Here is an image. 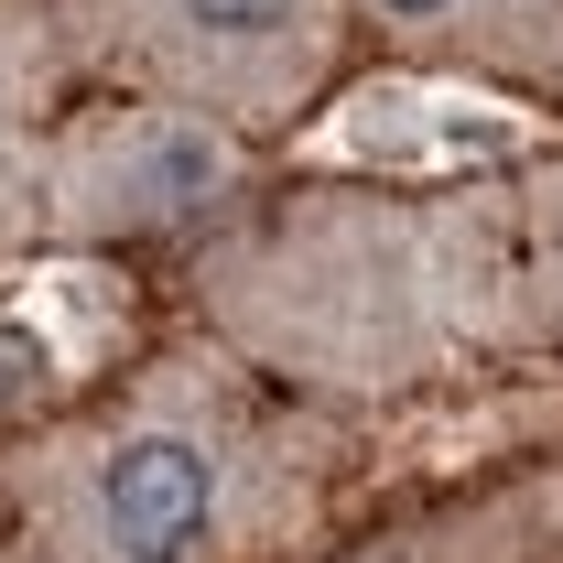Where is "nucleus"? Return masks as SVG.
Returning <instances> with one entry per match:
<instances>
[{"label": "nucleus", "instance_id": "5", "mask_svg": "<svg viewBox=\"0 0 563 563\" xmlns=\"http://www.w3.org/2000/svg\"><path fill=\"white\" fill-rule=\"evenodd\" d=\"M542 131L531 109H509V98H466V87H368L347 98L314 152H347L368 174H477V163H509L520 141Z\"/></svg>", "mask_w": 563, "mask_h": 563}, {"label": "nucleus", "instance_id": "9", "mask_svg": "<svg viewBox=\"0 0 563 563\" xmlns=\"http://www.w3.org/2000/svg\"><path fill=\"white\" fill-rule=\"evenodd\" d=\"M368 22H379L390 44H412V55H455V22H466V0H368Z\"/></svg>", "mask_w": 563, "mask_h": 563}, {"label": "nucleus", "instance_id": "3", "mask_svg": "<svg viewBox=\"0 0 563 563\" xmlns=\"http://www.w3.org/2000/svg\"><path fill=\"white\" fill-rule=\"evenodd\" d=\"M55 44L76 76L174 98L228 131H272L336 76L347 0H55Z\"/></svg>", "mask_w": 563, "mask_h": 563}, {"label": "nucleus", "instance_id": "7", "mask_svg": "<svg viewBox=\"0 0 563 563\" xmlns=\"http://www.w3.org/2000/svg\"><path fill=\"white\" fill-rule=\"evenodd\" d=\"M455 55H466V66H498V76L563 66V0H466Z\"/></svg>", "mask_w": 563, "mask_h": 563}, {"label": "nucleus", "instance_id": "1", "mask_svg": "<svg viewBox=\"0 0 563 563\" xmlns=\"http://www.w3.org/2000/svg\"><path fill=\"white\" fill-rule=\"evenodd\" d=\"M292 488V444L228 357H163L0 477V563H228Z\"/></svg>", "mask_w": 563, "mask_h": 563}, {"label": "nucleus", "instance_id": "6", "mask_svg": "<svg viewBox=\"0 0 563 563\" xmlns=\"http://www.w3.org/2000/svg\"><path fill=\"white\" fill-rule=\"evenodd\" d=\"M55 76L66 44L44 11H0V250L22 228H44V163H55Z\"/></svg>", "mask_w": 563, "mask_h": 563}, {"label": "nucleus", "instance_id": "2", "mask_svg": "<svg viewBox=\"0 0 563 563\" xmlns=\"http://www.w3.org/2000/svg\"><path fill=\"white\" fill-rule=\"evenodd\" d=\"M509 282H531L520 239L488 228L477 207L325 196V207L239 239L207 272V303L250 357H272L292 379L390 390V379L444 368L466 336H488L509 314Z\"/></svg>", "mask_w": 563, "mask_h": 563}, {"label": "nucleus", "instance_id": "4", "mask_svg": "<svg viewBox=\"0 0 563 563\" xmlns=\"http://www.w3.org/2000/svg\"><path fill=\"white\" fill-rule=\"evenodd\" d=\"M250 196V152L228 120L174 98H98L55 131L44 163V239L120 250V239H185Z\"/></svg>", "mask_w": 563, "mask_h": 563}, {"label": "nucleus", "instance_id": "8", "mask_svg": "<svg viewBox=\"0 0 563 563\" xmlns=\"http://www.w3.org/2000/svg\"><path fill=\"white\" fill-rule=\"evenodd\" d=\"M531 207H520V272H531V292L563 314V174H542V185H520Z\"/></svg>", "mask_w": 563, "mask_h": 563}, {"label": "nucleus", "instance_id": "10", "mask_svg": "<svg viewBox=\"0 0 563 563\" xmlns=\"http://www.w3.org/2000/svg\"><path fill=\"white\" fill-rule=\"evenodd\" d=\"M0 477H11V466H0Z\"/></svg>", "mask_w": 563, "mask_h": 563}]
</instances>
